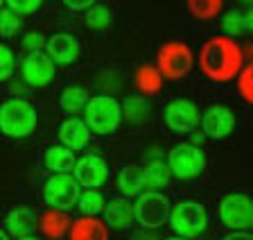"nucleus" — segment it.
Here are the masks:
<instances>
[{"label":"nucleus","instance_id":"1","mask_svg":"<svg viewBox=\"0 0 253 240\" xmlns=\"http://www.w3.org/2000/svg\"><path fill=\"white\" fill-rule=\"evenodd\" d=\"M199 68L212 82H231L244 68V50L231 37H212L199 50Z\"/></svg>","mask_w":253,"mask_h":240},{"label":"nucleus","instance_id":"2","mask_svg":"<svg viewBox=\"0 0 253 240\" xmlns=\"http://www.w3.org/2000/svg\"><path fill=\"white\" fill-rule=\"evenodd\" d=\"M39 123L37 109L27 100L14 97L0 104V132L9 139H25L34 134Z\"/></svg>","mask_w":253,"mask_h":240},{"label":"nucleus","instance_id":"3","mask_svg":"<svg viewBox=\"0 0 253 240\" xmlns=\"http://www.w3.org/2000/svg\"><path fill=\"white\" fill-rule=\"evenodd\" d=\"M122 104L111 96H95L86 102L84 109V120L90 127L93 134H100V136H106V134H113L122 123Z\"/></svg>","mask_w":253,"mask_h":240},{"label":"nucleus","instance_id":"4","mask_svg":"<svg viewBox=\"0 0 253 240\" xmlns=\"http://www.w3.org/2000/svg\"><path fill=\"white\" fill-rule=\"evenodd\" d=\"M192 64H195V54L183 41H169L158 50L156 68L161 70L163 80L169 82L183 80L185 75L192 70Z\"/></svg>","mask_w":253,"mask_h":240},{"label":"nucleus","instance_id":"5","mask_svg":"<svg viewBox=\"0 0 253 240\" xmlns=\"http://www.w3.org/2000/svg\"><path fill=\"white\" fill-rule=\"evenodd\" d=\"M79 197H82V184L77 182V177L68 175V172H54L43 188L45 204L50 208H59V211H70L73 206H77Z\"/></svg>","mask_w":253,"mask_h":240},{"label":"nucleus","instance_id":"6","mask_svg":"<svg viewBox=\"0 0 253 240\" xmlns=\"http://www.w3.org/2000/svg\"><path fill=\"white\" fill-rule=\"evenodd\" d=\"M169 224L176 236H183V238H197L206 231L208 227V213L199 202H192V199H183L176 206L172 208L169 213Z\"/></svg>","mask_w":253,"mask_h":240},{"label":"nucleus","instance_id":"7","mask_svg":"<svg viewBox=\"0 0 253 240\" xmlns=\"http://www.w3.org/2000/svg\"><path fill=\"white\" fill-rule=\"evenodd\" d=\"M168 166H169V170H172V175L179 177V179H195V177H199L201 172H204L206 156L199 145L179 143L169 149Z\"/></svg>","mask_w":253,"mask_h":240},{"label":"nucleus","instance_id":"8","mask_svg":"<svg viewBox=\"0 0 253 240\" xmlns=\"http://www.w3.org/2000/svg\"><path fill=\"white\" fill-rule=\"evenodd\" d=\"M169 199L158 191H147L138 195L136 202V220L145 229H158L169 220Z\"/></svg>","mask_w":253,"mask_h":240},{"label":"nucleus","instance_id":"9","mask_svg":"<svg viewBox=\"0 0 253 240\" xmlns=\"http://www.w3.org/2000/svg\"><path fill=\"white\" fill-rule=\"evenodd\" d=\"M219 220L231 231H242L253 224V199L242 192H233L219 202Z\"/></svg>","mask_w":253,"mask_h":240},{"label":"nucleus","instance_id":"10","mask_svg":"<svg viewBox=\"0 0 253 240\" xmlns=\"http://www.w3.org/2000/svg\"><path fill=\"white\" fill-rule=\"evenodd\" d=\"M237 127V118L226 104H211L201 116V132L212 141L231 136Z\"/></svg>","mask_w":253,"mask_h":240},{"label":"nucleus","instance_id":"11","mask_svg":"<svg viewBox=\"0 0 253 240\" xmlns=\"http://www.w3.org/2000/svg\"><path fill=\"white\" fill-rule=\"evenodd\" d=\"M163 120L169 132L190 134V132H195V127L199 125V109H197L195 102L179 97V100H172L165 107Z\"/></svg>","mask_w":253,"mask_h":240},{"label":"nucleus","instance_id":"12","mask_svg":"<svg viewBox=\"0 0 253 240\" xmlns=\"http://www.w3.org/2000/svg\"><path fill=\"white\" fill-rule=\"evenodd\" d=\"M54 66L57 64L52 61L50 54L37 50V52H30L25 59H23L21 75H23V80H25L30 86L41 89V86H47L50 82L54 80Z\"/></svg>","mask_w":253,"mask_h":240},{"label":"nucleus","instance_id":"13","mask_svg":"<svg viewBox=\"0 0 253 240\" xmlns=\"http://www.w3.org/2000/svg\"><path fill=\"white\" fill-rule=\"evenodd\" d=\"M75 177L82 184V188H102L109 182V166L97 154H86L75 163Z\"/></svg>","mask_w":253,"mask_h":240},{"label":"nucleus","instance_id":"14","mask_svg":"<svg viewBox=\"0 0 253 240\" xmlns=\"http://www.w3.org/2000/svg\"><path fill=\"white\" fill-rule=\"evenodd\" d=\"M45 50L57 66H68V64H73V61H77V57H79L77 39L66 34V32H59V34L47 39Z\"/></svg>","mask_w":253,"mask_h":240},{"label":"nucleus","instance_id":"15","mask_svg":"<svg viewBox=\"0 0 253 240\" xmlns=\"http://www.w3.org/2000/svg\"><path fill=\"white\" fill-rule=\"evenodd\" d=\"M59 139L66 147L70 149H84L88 145V139H90V127L86 125L84 118H77V116H70L66 118L59 127Z\"/></svg>","mask_w":253,"mask_h":240},{"label":"nucleus","instance_id":"16","mask_svg":"<svg viewBox=\"0 0 253 240\" xmlns=\"http://www.w3.org/2000/svg\"><path fill=\"white\" fill-rule=\"evenodd\" d=\"M104 222L113 229H125L136 220V206L129 204L126 197H111L104 204Z\"/></svg>","mask_w":253,"mask_h":240},{"label":"nucleus","instance_id":"17","mask_svg":"<svg viewBox=\"0 0 253 240\" xmlns=\"http://www.w3.org/2000/svg\"><path fill=\"white\" fill-rule=\"evenodd\" d=\"M68 240H109L106 222L93 218V215L75 220L68 231Z\"/></svg>","mask_w":253,"mask_h":240},{"label":"nucleus","instance_id":"18","mask_svg":"<svg viewBox=\"0 0 253 240\" xmlns=\"http://www.w3.org/2000/svg\"><path fill=\"white\" fill-rule=\"evenodd\" d=\"M5 227H7V234L9 236H18V238L30 236L32 231H34V227H37V215L32 213L27 206H16L7 213Z\"/></svg>","mask_w":253,"mask_h":240},{"label":"nucleus","instance_id":"19","mask_svg":"<svg viewBox=\"0 0 253 240\" xmlns=\"http://www.w3.org/2000/svg\"><path fill=\"white\" fill-rule=\"evenodd\" d=\"M73 222L70 218L66 215V211H59V208H47L45 213L41 215V231L43 236L52 240H59L66 231H70Z\"/></svg>","mask_w":253,"mask_h":240},{"label":"nucleus","instance_id":"20","mask_svg":"<svg viewBox=\"0 0 253 240\" xmlns=\"http://www.w3.org/2000/svg\"><path fill=\"white\" fill-rule=\"evenodd\" d=\"M147 186L145 182V170L138 166H126L118 177V188L125 197H138L142 195V188Z\"/></svg>","mask_w":253,"mask_h":240},{"label":"nucleus","instance_id":"21","mask_svg":"<svg viewBox=\"0 0 253 240\" xmlns=\"http://www.w3.org/2000/svg\"><path fill=\"white\" fill-rule=\"evenodd\" d=\"M45 161V168L52 172H68L75 168L77 159H75V149L66 147V145H57V147H50L43 156Z\"/></svg>","mask_w":253,"mask_h":240},{"label":"nucleus","instance_id":"22","mask_svg":"<svg viewBox=\"0 0 253 240\" xmlns=\"http://www.w3.org/2000/svg\"><path fill=\"white\" fill-rule=\"evenodd\" d=\"M136 86L138 91L145 93V96H154L163 86V75H161V70L156 66H140L136 70Z\"/></svg>","mask_w":253,"mask_h":240},{"label":"nucleus","instance_id":"23","mask_svg":"<svg viewBox=\"0 0 253 240\" xmlns=\"http://www.w3.org/2000/svg\"><path fill=\"white\" fill-rule=\"evenodd\" d=\"M86 102H88V93H86V89H82V86H68V89H63L59 104H61L63 113L77 116L79 111H84L86 109Z\"/></svg>","mask_w":253,"mask_h":240},{"label":"nucleus","instance_id":"24","mask_svg":"<svg viewBox=\"0 0 253 240\" xmlns=\"http://www.w3.org/2000/svg\"><path fill=\"white\" fill-rule=\"evenodd\" d=\"M224 9V0H188V11L197 21H212Z\"/></svg>","mask_w":253,"mask_h":240},{"label":"nucleus","instance_id":"25","mask_svg":"<svg viewBox=\"0 0 253 240\" xmlns=\"http://www.w3.org/2000/svg\"><path fill=\"white\" fill-rule=\"evenodd\" d=\"M169 177H172V170H169L168 163L163 161H152L147 168H145V182L152 191H158V188H165L169 184Z\"/></svg>","mask_w":253,"mask_h":240},{"label":"nucleus","instance_id":"26","mask_svg":"<svg viewBox=\"0 0 253 240\" xmlns=\"http://www.w3.org/2000/svg\"><path fill=\"white\" fill-rule=\"evenodd\" d=\"M104 197H102V192L97 191V188H86L84 192H82V197H79V211L84 215H100L102 211H104Z\"/></svg>","mask_w":253,"mask_h":240},{"label":"nucleus","instance_id":"27","mask_svg":"<svg viewBox=\"0 0 253 240\" xmlns=\"http://www.w3.org/2000/svg\"><path fill=\"white\" fill-rule=\"evenodd\" d=\"M109 23H111V11L104 5H93L86 11V25L90 30H104V27H109Z\"/></svg>","mask_w":253,"mask_h":240},{"label":"nucleus","instance_id":"28","mask_svg":"<svg viewBox=\"0 0 253 240\" xmlns=\"http://www.w3.org/2000/svg\"><path fill=\"white\" fill-rule=\"evenodd\" d=\"M21 30V14L14 9H0V34L2 37H14Z\"/></svg>","mask_w":253,"mask_h":240},{"label":"nucleus","instance_id":"29","mask_svg":"<svg viewBox=\"0 0 253 240\" xmlns=\"http://www.w3.org/2000/svg\"><path fill=\"white\" fill-rule=\"evenodd\" d=\"M221 27H224V32L228 34V37H237V34H242L244 30H247V23H244V11H228V14H224V18H221Z\"/></svg>","mask_w":253,"mask_h":240},{"label":"nucleus","instance_id":"30","mask_svg":"<svg viewBox=\"0 0 253 240\" xmlns=\"http://www.w3.org/2000/svg\"><path fill=\"white\" fill-rule=\"evenodd\" d=\"M237 91H240L242 100L253 104V61L244 66L240 70V75H237Z\"/></svg>","mask_w":253,"mask_h":240},{"label":"nucleus","instance_id":"31","mask_svg":"<svg viewBox=\"0 0 253 240\" xmlns=\"http://www.w3.org/2000/svg\"><path fill=\"white\" fill-rule=\"evenodd\" d=\"M125 113L129 120H133V123H140V120H145L149 113V107L145 104V100H140V97H129V100L125 102Z\"/></svg>","mask_w":253,"mask_h":240},{"label":"nucleus","instance_id":"32","mask_svg":"<svg viewBox=\"0 0 253 240\" xmlns=\"http://www.w3.org/2000/svg\"><path fill=\"white\" fill-rule=\"evenodd\" d=\"M14 66H16V59L11 48L5 46V43H0V82L9 80L11 73H14Z\"/></svg>","mask_w":253,"mask_h":240},{"label":"nucleus","instance_id":"33","mask_svg":"<svg viewBox=\"0 0 253 240\" xmlns=\"http://www.w3.org/2000/svg\"><path fill=\"white\" fill-rule=\"evenodd\" d=\"M7 7L14 11H18V14H34V11L39 9V7L43 5V0H5Z\"/></svg>","mask_w":253,"mask_h":240},{"label":"nucleus","instance_id":"34","mask_svg":"<svg viewBox=\"0 0 253 240\" xmlns=\"http://www.w3.org/2000/svg\"><path fill=\"white\" fill-rule=\"evenodd\" d=\"M45 43L47 41L43 39V34H39V32H32V34H27V37L23 39V46H25V50H30V52H37V50H41Z\"/></svg>","mask_w":253,"mask_h":240},{"label":"nucleus","instance_id":"35","mask_svg":"<svg viewBox=\"0 0 253 240\" xmlns=\"http://www.w3.org/2000/svg\"><path fill=\"white\" fill-rule=\"evenodd\" d=\"M97 0H63V5L73 11H88Z\"/></svg>","mask_w":253,"mask_h":240},{"label":"nucleus","instance_id":"36","mask_svg":"<svg viewBox=\"0 0 253 240\" xmlns=\"http://www.w3.org/2000/svg\"><path fill=\"white\" fill-rule=\"evenodd\" d=\"M224 240H253V234H249V231H231L228 236H224Z\"/></svg>","mask_w":253,"mask_h":240},{"label":"nucleus","instance_id":"37","mask_svg":"<svg viewBox=\"0 0 253 240\" xmlns=\"http://www.w3.org/2000/svg\"><path fill=\"white\" fill-rule=\"evenodd\" d=\"M244 23H247V30H251V32H253V7L247 11V14H244Z\"/></svg>","mask_w":253,"mask_h":240},{"label":"nucleus","instance_id":"38","mask_svg":"<svg viewBox=\"0 0 253 240\" xmlns=\"http://www.w3.org/2000/svg\"><path fill=\"white\" fill-rule=\"evenodd\" d=\"M0 240H9V234H7V231H2V229H0Z\"/></svg>","mask_w":253,"mask_h":240},{"label":"nucleus","instance_id":"39","mask_svg":"<svg viewBox=\"0 0 253 240\" xmlns=\"http://www.w3.org/2000/svg\"><path fill=\"white\" fill-rule=\"evenodd\" d=\"M18 240H39V238H37V236H32V234H30V236H23V238H18Z\"/></svg>","mask_w":253,"mask_h":240},{"label":"nucleus","instance_id":"40","mask_svg":"<svg viewBox=\"0 0 253 240\" xmlns=\"http://www.w3.org/2000/svg\"><path fill=\"white\" fill-rule=\"evenodd\" d=\"M168 240H190V238H183V236H172V238H168Z\"/></svg>","mask_w":253,"mask_h":240},{"label":"nucleus","instance_id":"41","mask_svg":"<svg viewBox=\"0 0 253 240\" xmlns=\"http://www.w3.org/2000/svg\"><path fill=\"white\" fill-rule=\"evenodd\" d=\"M242 2H247V5H251V2H253V0H242Z\"/></svg>","mask_w":253,"mask_h":240},{"label":"nucleus","instance_id":"42","mask_svg":"<svg viewBox=\"0 0 253 240\" xmlns=\"http://www.w3.org/2000/svg\"><path fill=\"white\" fill-rule=\"evenodd\" d=\"M2 2H5V0H0V5H2Z\"/></svg>","mask_w":253,"mask_h":240},{"label":"nucleus","instance_id":"43","mask_svg":"<svg viewBox=\"0 0 253 240\" xmlns=\"http://www.w3.org/2000/svg\"><path fill=\"white\" fill-rule=\"evenodd\" d=\"M251 227H253V224H251Z\"/></svg>","mask_w":253,"mask_h":240}]
</instances>
